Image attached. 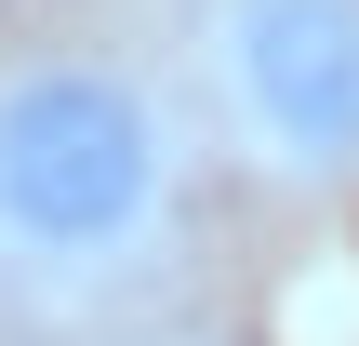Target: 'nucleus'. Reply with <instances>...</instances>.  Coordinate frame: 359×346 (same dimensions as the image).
Listing matches in <instances>:
<instances>
[{"label": "nucleus", "instance_id": "f03ea898", "mask_svg": "<svg viewBox=\"0 0 359 346\" xmlns=\"http://www.w3.org/2000/svg\"><path fill=\"white\" fill-rule=\"evenodd\" d=\"M226 133L293 173V187H359V0H213L200 13Z\"/></svg>", "mask_w": 359, "mask_h": 346}, {"label": "nucleus", "instance_id": "f257e3e1", "mask_svg": "<svg viewBox=\"0 0 359 346\" xmlns=\"http://www.w3.org/2000/svg\"><path fill=\"white\" fill-rule=\"evenodd\" d=\"M187 213V120L107 40L0 53V280L107 293Z\"/></svg>", "mask_w": 359, "mask_h": 346}]
</instances>
